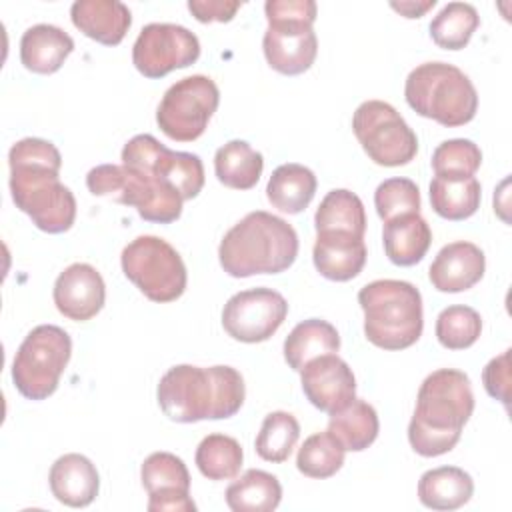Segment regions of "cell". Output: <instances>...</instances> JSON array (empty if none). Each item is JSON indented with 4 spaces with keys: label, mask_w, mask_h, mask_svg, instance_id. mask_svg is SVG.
<instances>
[{
    "label": "cell",
    "mask_w": 512,
    "mask_h": 512,
    "mask_svg": "<svg viewBox=\"0 0 512 512\" xmlns=\"http://www.w3.org/2000/svg\"><path fill=\"white\" fill-rule=\"evenodd\" d=\"M298 438H300L298 420L290 412L276 410L264 418L260 432L256 436L254 448L262 460L280 464L288 460Z\"/></svg>",
    "instance_id": "cell-35"
},
{
    "label": "cell",
    "mask_w": 512,
    "mask_h": 512,
    "mask_svg": "<svg viewBox=\"0 0 512 512\" xmlns=\"http://www.w3.org/2000/svg\"><path fill=\"white\" fill-rule=\"evenodd\" d=\"M224 496L232 512H272L282 500V486L274 474L250 468L226 488Z\"/></svg>",
    "instance_id": "cell-30"
},
{
    "label": "cell",
    "mask_w": 512,
    "mask_h": 512,
    "mask_svg": "<svg viewBox=\"0 0 512 512\" xmlns=\"http://www.w3.org/2000/svg\"><path fill=\"white\" fill-rule=\"evenodd\" d=\"M366 244L362 236L346 232H316L312 260L320 276L334 282L356 278L366 264Z\"/></svg>",
    "instance_id": "cell-20"
},
{
    "label": "cell",
    "mask_w": 512,
    "mask_h": 512,
    "mask_svg": "<svg viewBox=\"0 0 512 512\" xmlns=\"http://www.w3.org/2000/svg\"><path fill=\"white\" fill-rule=\"evenodd\" d=\"M72 50V36L54 24H34L20 38V62L36 74L58 72Z\"/></svg>",
    "instance_id": "cell-23"
},
{
    "label": "cell",
    "mask_w": 512,
    "mask_h": 512,
    "mask_svg": "<svg viewBox=\"0 0 512 512\" xmlns=\"http://www.w3.org/2000/svg\"><path fill=\"white\" fill-rule=\"evenodd\" d=\"M52 298L62 316L74 322H86L102 310L106 284L94 266L74 262L58 274Z\"/></svg>",
    "instance_id": "cell-18"
},
{
    "label": "cell",
    "mask_w": 512,
    "mask_h": 512,
    "mask_svg": "<svg viewBox=\"0 0 512 512\" xmlns=\"http://www.w3.org/2000/svg\"><path fill=\"white\" fill-rule=\"evenodd\" d=\"M486 270L484 252L472 242H450L440 248L428 276L438 292H464L478 284Z\"/></svg>",
    "instance_id": "cell-19"
},
{
    "label": "cell",
    "mask_w": 512,
    "mask_h": 512,
    "mask_svg": "<svg viewBox=\"0 0 512 512\" xmlns=\"http://www.w3.org/2000/svg\"><path fill=\"white\" fill-rule=\"evenodd\" d=\"M10 192L16 208L48 234H62L76 220V198L60 182L62 156L42 138H22L8 152Z\"/></svg>",
    "instance_id": "cell-1"
},
{
    "label": "cell",
    "mask_w": 512,
    "mask_h": 512,
    "mask_svg": "<svg viewBox=\"0 0 512 512\" xmlns=\"http://www.w3.org/2000/svg\"><path fill=\"white\" fill-rule=\"evenodd\" d=\"M474 494V482L458 466L426 470L418 480V500L432 510H456Z\"/></svg>",
    "instance_id": "cell-25"
},
{
    "label": "cell",
    "mask_w": 512,
    "mask_h": 512,
    "mask_svg": "<svg viewBox=\"0 0 512 512\" xmlns=\"http://www.w3.org/2000/svg\"><path fill=\"white\" fill-rule=\"evenodd\" d=\"M72 356L68 332L54 324L32 328L12 360V382L28 400H46L58 388Z\"/></svg>",
    "instance_id": "cell-9"
},
{
    "label": "cell",
    "mask_w": 512,
    "mask_h": 512,
    "mask_svg": "<svg viewBox=\"0 0 512 512\" xmlns=\"http://www.w3.org/2000/svg\"><path fill=\"white\" fill-rule=\"evenodd\" d=\"M482 382L494 400H500L506 410L510 404V350H504L500 356L492 358L482 370Z\"/></svg>",
    "instance_id": "cell-40"
},
{
    "label": "cell",
    "mask_w": 512,
    "mask_h": 512,
    "mask_svg": "<svg viewBox=\"0 0 512 512\" xmlns=\"http://www.w3.org/2000/svg\"><path fill=\"white\" fill-rule=\"evenodd\" d=\"M314 228L316 232H346L364 238L366 210L362 200L346 188L330 190L314 214Z\"/></svg>",
    "instance_id": "cell-32"
},
{
    "label": "cell",
    "mask_w": 512,
    "mask_h": 512,
    "mask_svg": "<svg viewBox=\"0 0 512 512\" xmlns=\"http://www.w3.org/2000/svg\"><path fill=\"white\" fill-rule=\"evenodd\" d=\"M482 186L476 176L446 178L434 176L430 182L432 210L446 220H466L480 208Z\"/></svg>",
    "instance_id": "cell-31"
},
{
    "label": "cell",
    "mask_w": 512,
    "mask_h": 512,
    "mask_svg": "<svg viewBox=\"0 0 512 512\" xmlns=\"http://www.w3.org/2000/svg\"><path fill=\"white\" fill-rule=\"evenodd\" d=\"M374 206L384 222L404 214H418L420 190L410 178H388L378 184L374 192Z\"/></svg>",
    "instance_id": "cell-39"
},
{
    "label": "cell",
    "mask_w": 512,
    "mask_h": 512,
    "mask_svg": "<svg viewBox=\"0 0 512 512\" xmlns=\"http://www.w3.org/2000/svg\"><path fill=\"white\" fill-rule=\"evenodd\" d=\"M300 374L306 398L322 412L332 414L356 398L352 368L338 354H322L310 360Z\"/></svg>",
    "instance_id": "cell-17"
},
{
    "label": "cell",
    "mask_w": 512,
    "mask_h": 512,
    "mask_svg": "<svg viewBox=\"0 0 512 512\" xmlns=\"http://www.w3.org/2000/svg\"><path fill=\"white\" fill-rule=\"evenodd\" d=\"M52 496L70 508H84L94 502L100 490V476L90 458L70 452L60 456L48 474Z\"/></svg>",
    "instance_id": "cell-21"
},
{
    "label": "cell",
    "mask_w": 512,
    "mask_h": 512,
    "mask_svg": "<svg viewBox=\"0 0 512 512\" xmlns=\"http://www.w3.org/2000/svg\"><path fill=\"white\" fill-rule=\"evenodd\" d=\"M352 130L362 150L378 166H404L412 162L418 152L414 130L388 102H362L352 116Z\"/></svg>",
    "instance_id": "cell-11"
},
{
    "label": "cell",
    "mask_w": 512,
    "mask_h": 512,
    "mask_svg": "<svg viewBox=\"0 0 512 512\" xmlns=\"http://www.w3.org/2000/svg\"><path fill=\"white\" fill-rule=\"evenodd\" d=\"M478 26L480 16L472 4L448 2L430 22V38L438 48L462 50Z\"/></svg>",
    "instance_id": "cell-34"
},
{
    "label": "cell",
    "mask_w": 512,
    "mask_h": 512,
    "mask_svg": "<svg viewBox=\"0 0 512 512\" xmlns=\"http://www.w3.org/2000/svg\"><path fill=\"white\" fill-rule=\"evenodd\" d=\"M342 444L326 430L316 432L304 440L296 456V468L308 478H330L344 464Z\"/></svg>",
    "instance_id": "cell-36"
},
{
    "label": "cell",
    "mask_w": 512,
    "mask_h": 512,
    "mask_svg": "<svg viewBox=\"0 0 512 512\" xmlns=\"http://www.w3.org/2000/svg\"><path fill=\"white\" fill-rule=\"evenodd\" d=\"M316 176L304 164H280L268 180V202L286 214H300L308 208L316 194Z\"/></svg>",
    "instance_id": "cell-27"
},
{
    "label": "cell",
    "mask_w": 512,
    "mask_h": 512,
    "mask_svg": "<svg viewBox=\"0 0 512 512\" xmlns=\"http://www.w3.org/2000/svg\"><path fill=\"white\" fill-rule=\"evenodd\" d=\"M86 186L94 196H106L120 204L134 206L148 222L172 224L182 214L184 198L160 178L128 168L124 164H100L86 174Z\"/></svg>",
    "instance_id": "cell-8"
},
{
    "label": "cell",
    "mask_w": 512,
    "mask_h": 512,
    "mask_svg": "<svg viewBox=\"0 0 512 512\" xmlns=\"http://www.w3.org/2000/svg\"><path fill=\"white\" fill-rule=\"evenodd\" d=\"M288 302L272 288H250L228 298L222 326L230 338L246 344L268 340L286 320Z\"/></svg>",
    "instance_id": "cell-15"
},
{
    "label": "cell",
    "mask_w": 512,
    "mask_h": 512,
    "mask_svg": "<svg viewBox=\"0 0 512 512\" xmlns=\"http://www.w3.org/2000/svg\"><path fill=\"white\" fill-rule=\"evenodd\" d=\"M380 422L372 404L354 398L344 408L330 414L328 432L342 444L344 450L362 452L378 436Z\"/></svg>",
    "instance_id": "cell-28"
},
{
    "label": "cell",
    "mask_w": 512,
    "mask_h": 512,
    "mask_svg": "<svg viewBox=\"0 0 512 512\" xmlns=\"http://www.w3.org/2000/svg\"><path fill=\"white\" fill-rule=\"evenodd\" d=\"M482 332L480 314L462 304L444 308L436 318V338L448 350L470 348Z\"/></svg>",
    "instance_id": "cell-37"
},
{
    "label": "cell",
    "mask_w": 512,
    "mask_h": 512,
    "mask_svg": "<svg viewBox=\"0 0 512 512\" xmlns=\"http://www.w3.org/2000/svg\"><path fill=\"white\" fill-rule=\"evenodd\" d=\"M198 56V36L170 22L146 24L132 46V62L146 78H162L172 70L186 68L194 64Z\"/></svg>",
    "instance_id": "cell-14"
},
{
    "label": "cell",
    "mask_w": 512,
    "mask_h": 512,
    "mask_svg": "<svg viewBox=\"0 0 512 512\" xmlns=\"http://www.w3.org/2000/svg\"><path fill=\"white\" fill-rule=\"evenodd\" d=\"M244 452L236 438L226 434H208L200 440L194 462L208 480H230L242 468Z\"/></svg>",
    "instance_id": "cell-33"
},
{
    "label": "cell",
    "mask_w": 512,
    "mask_h": 512,
    "mask_svg": "<svg viewBox=\"0 0 512 512\" xmlns=\"http://www.w3.org/2000/svg\"><path fill=\"white\" fill-rule=\"evenodd\" d=\"M158 406L182 424L234 416L246 398L242 374L232 366H172L158 382Z\"/></svg>",
    "instance_id": "cell-2"
},
{
    "label": "cell",
    "mask_w": 512,
    "mask_h": 512,
    "mask_svg": "<svg viewBox=\"0 0 512 512\" xmlns=\"http://www.w3.org/2000/svg\"><path fill=\"white\" fill-rule=\"evenodd\" d=\"M404 98L416 114L446 128L468 124L478 110V92L472 80L448 62L416 66L406 78Z\"/></svg>",
    "instance_id": "cell-6"
},
{
    "label": "cell",
    "mask_w": 512,
    "mask_h": 512,
    "mask_svg": "<svg viewBox=\"0 0 512 512\" xmlns=\"http://www.w3.org/2000/svg\"><path fill=\"white\" fill-rule=\"evenodd\" d=\"M218 102L220 90L212 78L204 74L180 78L164 92L158 104V128L170 140L192 142L204 134Z\"/></svg>",
    "instance_id": "cell-12"
},
{
    "label": "cell",
    "mask_w": 512,
    "mask_h": 512,
    "mask_svg": "<svg viewBox=\"0 0 512 512\" xmlns=\"http://www.w3.org/2000/svg\"><path fill=\"white\" fill-rule=\"evenodd\" d=\"M396 12H400L406 18H420L424 12H428L430 8L436 6V0H426V2H414V0H406V2H392L390 4Z\"/></svg>",
    "instance_id": "cell-42"
},
{
    "label": "cell",
    "mask_w": 512,
    "mask_h": 512,
    "mask_svg": "<svg viewBox=\"0 0 512 512\" xmlns=\"http://www.w3.org/2000/svg\"><path fill=\"white\" fill-rule=\"evenodd\" d=\"M298 256V234L282 220L264 210L248 212L236 222L218 246L222 270L232 278L254 274H280Z\"/></svg>",
    "instance_id": "cell-4"
},
{
    "label": "cell",
    "mask_w": 512,
    "mask_h": 512,
    "mask_svg": "<svg viewBox=\"0 0 512 512\" xmlns=\"http://www.w3.org/2000/svg\"><path fill=\"white\" fill-rule=\"evenodd\" d=\"M268 28L262 50L272 70L296 76L306 72L318 54V38L312 28L316 20L314 0H268L264 4Z\"/></svg>",
    "instance_id": "cell-7"
},
{
    "label": "cell",
    "mask_w": 512,
    "mask_h": 512,
    "mask_svg": "<svg viewBox=\"0 0 512 512\" xmlns=\"http://www.w3.org/2000/svg\"><path fill=\"white\" fill-rule=\"evenodd\" d=\"M122 164L160 178L192 200L204 186V166L198 154L176 152L160 144L152 134H136L122 148Z\"/></svg>",
    "instance_id": "cell-13"
},
{
    "label": "cell",
    "mask_w": 512,
    "mask_h": 512,
    "mask_svg": "<svg viewBox=\"0 0 512 512\" xmlns=\"http://www.w3.org/2000/svg\"><path fill=\"white\" fill-rule=\"evenodd\" d=\"M474 412L470 378L454 368H440L424 378L408 424V442L424 458L450 452Z\"/></svg>",
    "instance_id": "cell-3"
},
{
    "label": "cell",
    "mask_w": 512,
    "mask_h": 512,
    "mask_svg": "<svg viewBox=\"0 0 512 512\" xmlns=\"http://www.w3.org/2000/svg\"><path fill=\"white\" fill-rule=\"evenodd\" d=\"M70 18L84 36L104 46L120 44L132 24L128 6L118 0H78L70 8Z\"/></svg>",
    "instance_id": "cell-22"
},
{
    "label": "cell",
    "mask_w": 512,
    "mask_h": 512,
    "mask_svg": "<svg viewBox=\"0 0 512 512\" xmlns=\"http://www.w3.org/2000/svg\"><path fill=\"white\" fill-rule=\"evenodd\" d=\"M382 242L392 264L414 266L426 256L432 244V230L420 212L404 214L384 222Z\"/></svg>",
    "instance_id": "cell-24"
},
{
    "label": "cell",
    "mask_w": 512,
    "mask_h": 512,
    "mask_svg": "<svg viewBox=\"0 0 512 512\" xmlns=\"http://www.w3.org/2000/svg\"><path fill=\"white\" fill-rule=\"evenodd\" d=\"M264 158L246 140H230L214 154L216 178L234 190H250L258 184Z\"/></svg>",
    "instance_id": "cell-29"
},
{
    "label": "cell",
    "mask_w": 512,
    "mask_h": 512,
    "mask_svg": "<svg viewBox=\"0 0 512 512\" xmlns=\"http://www.w3.org/2000/svg\"><path fill=\"white\" fill-rule=\"evenodd\" d=\"M432 170L436 176L468 178L474 176L482 164L480 148L466 138L444 140L432 152Z\"/></svg>",
    "instance_id": "cell-38"
},
{
    "label": "cell",
    "mask_w": 512,
    "mask_h": 512,
    "mask_svg": "<svg viewBox=\"0 0 512 512\" xmlns=\"http://www.w3.org/2000/svg\"><path fill=\"white\" fill-rule=\"evenodd\" d=\"M240 6L238 0H188V10L202 24L230 22Z\"/></svg>",
    "instance_id": "cell-41"
},
{
    "label": "cell",
    "mask_w": 512,
    "mask_h": 512,
    "mask_svg": "<svg viewBox=\"0 0 512 512\" xmlns=\"http://www.w3.org/2000/svg\"><path fill=\"white\" fill-rule=\"evenodd\" d=\"M340 350L338 330L320 318H308L292 328L284 340V360L294 372H300L310 360Z\"/></svg>",
    "instance_id": "cell-26"
},
{
    "label": "cell",
    "mask_w": 512,
    "mask_h": 512,
    "mask_svg": "<svg viewBox=\"0 0 512 512\" xmlns=\"http://www.w3.org/2000/svg\"><path fill=\"white\" fill-rule=\"evenodd\" d=\"M124 276L152 302L164 304L186 290V266L172 244L158 236L134 238L120 256Z\"/></svg>",
    "instance_id": "cell-10"
},
{
    "label": "cell",
    "mask_w": 512,
    "mask_h": 512,
    "mask_svg": "<svg viewBox=\"0 0 512 512\" xmlns=\"http://www.w3.org/2000/svg\"><path fill=\"white\" fill-rule=\"evenodd\" d=\"M142 486L148 492L150 512H194L190 498V472L172 452H152L140 468Z\"/></svg>",
    "instance_id": "cell-16"
},
{
    "label": "cell",
    "mask_w": 512,
    "mask_h": 512,
    "mask_svg": "<svg viewBox=\"0 0 512 512\" xmlns=\"http://www.w3.org/2000/svg\"><path fill=\"white\" fill-rule=\"evenodd\" d=\"M368 342L384 350H404L418 342L424 328L420 290L406 280H374L360 288Z\"/></svg>",
    "instance_id": "cell-5"
}]
</instances>
